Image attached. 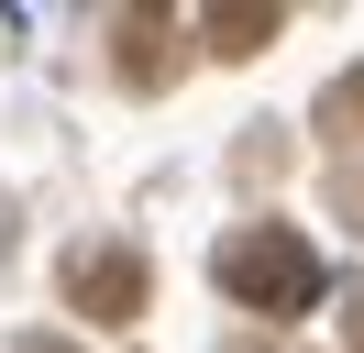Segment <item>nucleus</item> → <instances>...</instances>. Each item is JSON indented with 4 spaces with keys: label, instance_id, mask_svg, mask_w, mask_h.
<instances>
[{
    "label": "nucleus",
    "instance_id": "5",
    "mask_svg": "<svg viewBox=\"0 0 364 353\" xmlns=\"http://www.w3.org/2000/svg\"><path fill=\"white\" fill-rule=\"evenodd\" d=\"M320 132H331V154H342V166L364 154V66H342V78L320 88Z\"/></svg>",
    "mask_w": 364,
    "mask_h": 353
},
{
    "label": "nucleus",
    "instance_id": "6",
    "mask_svg": "<svg viewBox=\"0 0 364 353\" xmlns=\"http://www.w3.org/2000/svg\"><path fill=\"white\" fill-rule=\"evenodd\" d=\"M331 199H342V221H353V232H364V154H353V166L331 176Z\"/></svg>",
    "mask_w": 364,
    "mask_h": 353
},
{
    "label": "nucleus",
    "instance_id": "1",
    "mask_svg": "<svg viewBox=\"0 0 364 353\" xmlns=\"http://www.w3.org/2000/svg\"><path fill=\"white\" fill-rule=\"evenodd\" d=\"M210 276H221L254 320H298V309H320V254H309L298 232H276V221H243V232L210 254Z\"/></svg>",
    "mask_w": 364,
    "mask_h": 353
},
{
    "label": "nucleus",
    "instance_id": "2",
    "mask_svg": "<svg viewBox=\"0 0 364 353\" xmlns=\"http://www.w3.org/2000/svg\"><path fill=\"white\" fill-rule=\"evenodd\" d=\"M67 298L122 331V320H144V298H155V265H144L133 243H77L67 254Z\"/></svg>",
    "mask_w": 364,
    "mask_h": 353
},
{
    "label": "nucleus",
    "instance_id": "8",
    "mask_svg": "<svg viewBox=\"0 0 364 353\" xmlns=\"http://www.w3.org/2000/svg\"><path fill=\"white\" fill-rule=\"evenodd\" d=\"M23 353H77V342H55V331H33V342H23Z\"/></svg>",
    "mask_w": 364,
    "mask_h": 353
},
{
    "label": "nucleus",
    "instance_id": "7",
    "mask_svg": "<svg viewBox=\"0 0 364 353\" xmlns=\"http://www.w3.org/2000/svg\"><path fill=\"white\" fill-rule=\"evenodd\" d=\"M342 331H353V353H364V287H353V298H342Z\"/></svg>",
    "mask_w": 364,
    "mask_h": 353
},
{
    "label": "nucleus",
    "instance_id": "4",
    "mask_svg": "<svg viewBox=\"0 0 364 353\" xmlns=\"http://www.w3.org/2000/svg\"><path fill=\"white\" fill-rule=\"evenodd\" d=\"M111 33H122V78L155 88V78H166V33H177V22H166V11H122Z\"/></svg>",
    "mask_w": 364,
    "mask_h": 353
},
{
    "label": "nucleus",
    "instance_id": "3",
    "mask_svg": "<svg viewBox=\"0 0 364 353\" xmlns=\"http://www.w3.org/2000/svg\"><path fill=\"white\" fill-rule=\"evenodd\" d=\"M199 33H210V56H254V44H276V0H210Z\"/></svg>",
    "mask_w": 364,
    "mask_h": 353
}]
</instances>
